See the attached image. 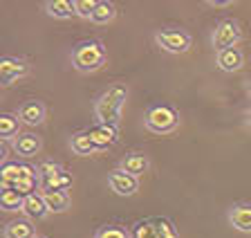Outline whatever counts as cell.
Here are the masks:
<instances>
[{
  "label": "cell",
  "mask_w": 251,
  "mask_h": 238,
  "mask_svg": "<svg viewBox=\"0 0 251 238\" xmlns=\"http://www.w3.org/2000/svg\"><path fill=\"white\" fill-rule=\"evenodd\" d=\"M61 166L58 164H54V162H43V164H38V169H36V173H38V180L41 182H47V180H52L54 175H58L61 173Z\"/></svg>",
  "instance_id": "28"
},
{
  "label": "cell",
  "mask_w": 251,
  "mask_h": 238,
  "mask_svg": "<svg viewBox=\"0 0 251 238\" xmlns=\"http://www.w3.org/2000/svg\"><path fill=\"white\" fill-rule=\"evenodd\" d=\"M38 185H41V182H38V173H36V171L31 169V166H23V175L14 182V185H11V189H16L21 196L27 198V196H31V193L36 191Z\"/></svg>",
  "instance_id": "14"
},
{
  "label": "cell",
  "mask_w": 251,
  "mask_h": 238,
  "mask_svg": "<svg viewBox=\"0 0 251 238\" xmlns=\"http://www.w3.org/2000/svg\"><path fill=\"white\" fill-rule=\"evenodd\" d=\"M18 117H21V122L27 124V126H38L45 119V106H43L41 101H25L21 106V110H18Z\"/></svg>",
  "instance_id": "11"
},
{
  "label": "cell",
  "mask_w": 251,
  "mask_h": 238,
  "mask_svg": "<svg viewBox=\"0 0 251 238\" xmlns=\"http://www.w3.org/2000/svg\"><path fill=\"white\" fill-rule=\"evenodd\" d=\"M36 238H47V236H36Z\"/></svg>",
  "instance_id": "31"
},
{
  "label": "cell",
  "mask_w": 251,
  "mask_h": 238,
  "mask_svg": "<svg viewBox=\"0 0 251 238\" xmlns=\"http://www.w3.org/2000/svg\"><path fill=\"white\" fill-rule=\"evenodd\" d=\"M119 169L124 171V173L135 175V178H137V175L146 173V169H148V159H146V155H141V153H130V155H126V158L121 159Z\"/></svg>",
  "instance_id": "17"
},
{
  "label": "cell",
  "mask_w": 251,
  "mask_h": 238,
  "mask_svg": "<svg viewBox=\"0 0 251 238\" xmlns=\"http://www.w3.org/2000/svg\"><path fill=\"white\" fill-rule=\"evenodd\" d=\"M126 99H128V88L124 83L110 85L108 90L99 97L97 106H94V115H97L99 124L117 126L121 119V108H124Z\"/></svg>",
  "instance_id": "1"
},
{
  "label": "cell",
  "mask_w": 251,
  "mask_h": 238,
  "mask_svg": "<svg viewBox=\"0 0 251 238\" xmlns=\"http://www.w3.org/2000/svg\"><path fill=\"white\" fill-rule=\"evenodd\" d=\"M215 63L222 72H238L245 63V56L238 48H231V50H222V52L215 54Z\"/></svg>",
  "instance_id": "10"
},
{
  "label": "cell",
  "mask_w": 251,
  "mask_h": 238,
  "mask_svg": "<svg viewBox=\"0 0 251 238\" xmlns=\"http://www.w3.org/2000/svg\"><path fill=\"white\" fill-rule=\"evenodd\" d=\"M94 238H130V232H126L124 227H117V225H105L94 234Z\"/></svg>",
  "instance_id": "27"
},
{
  "label": "cell",
  "mask_w": 251,
  "mask_h": 238,
  "mask_svg": "<svg viewBox=\"0 0 251 238\" xmlns=\"http://www.w3.org/2000/svg\"><path fill=\"white\" fill-rule=\"evenodd\" d=\"M117 9L112 2H108V0H99V5H97V9H94L92 14V23H97V25H105V23H110L112 18H115Z\"/></svg>",
  "instance_id": "24"
},
{
  "label": "cell",
  "mask_w": 251,
  "mask_h": 238,
  "mask_svg": "<svg viewBox=\"0 0 251 238\" xmlns=\"http://www.w3.org/2000/svg\"><path fill=\"white\" fill-rule=\"evenodd\" d=\"M72 185V175H68L65 171H61L58 175H54L52 180L41 182V191H65Z\"/></svg>",
  "instance_id": "25"
},
{
  "label": "cell",
  "mask_w": 251,
  "mask_h": 238,
  "mask_svg": "<svg viewBox=\"0 0 251 238\" xmlns=\"http://www.w3.org/2000/svg\"><path fill=\"white\" fill-rule=\"evenodd\" d=\"M108 185L117 196H132V193H137V189H139V182H137L135 175L124 173L121 169L112 171V173L108 175Z\"/></svg>",
  "instance_id": "8"
},
{
  "label": "cell",
  "mask_w": 251,
  "mask_h": 238,
  "mask_svg": "<svg viewBox=\"0 0 251 238\" xmlns=\"http://www.w3.org/2000/svg\"><path fill=\"white\" fill-rule=\"evenodd\" d=\"M43 200H45L47 209H50V213H61L65 212L70 207V193L68 191H41Z\"/></svg>",
  "instance_id": "16"
},
{
  "label": "cell",
  "mask_w": 251,
  "mask_h": 238,
  "mask_svg": "<svg viewBox=\"0 0 251 238\" xmlns=\"http://www.w3.org/2000/svg\"><path fill=\"white\" fill-rule=\"evenodd\" d=\"M23 202H25V196H21L16 189H2V193H0V207L5 212L23 209Z\"/></svg>",
  "instance_id": "22"
},
{
  "label": "cell",
  "mask_w": 251,
  "mask_h": 238,
  "mask_svg": "<svg viewBox=\"0 0 251 238\" xmlns=\"http://www.w3.org/2000/svg\"><path fill=\"white\" fill-rule=\"evenodd\" d=\"M206 5L215 7V9H222V7H231V0H209Z\"/></svg>",
  "instance_id": "29"
},
{
  "label": "cell",
  "mask_w": 251,
  "mask_h": 238,
  "mask_svg": "<svg viewBox=\"0 0 251 238\" xmlns=\"http://www.w3.org/2000/svg\"><path fill=\"white\" fill-rule=\"evenodd\" d=\"M72 151L76 155H92L97 153L99 148H97V144L92 142V137H90V132H76V135H72Z\"/></svg>",
  "instance_id": "20"
},
{
  "label": "cell",
  "mask_w": 251,
  "mask_h": 238,
  "mask_svg": "<svg viewBox=\"0 0 251 238\" xmlns=\"http://www.w3.org/2000/svg\"><path fill=\"white\" fill-rule=\"evenodd\" d=\"M88 132H90V137H92V142L97 144V148H99V151L110 148L112 144H117V139H119V131H117V126L97 124V126H92Z\"/></svg>",
  "instance_id": "9"
},
{
  "label": "cell",
  "mask_w": 251,
  "mask_h": 238,
  "mask_svg": "<svg viewBox=\"0 0 251 238\" xmlns=\"http://www.w3.org/2000/svg\"><path fill=\"white\" fill-rule=\"evenodd\" d=\"M249 119H251V112H249Z\"/></svg>",
  "instance_id": "32"
},
{
  "label": "cell",
  "mask_w": 251,
  "mask_h": 238,
  "mask_svg": "<svg viewBox=\"0 0 251 238\" xmlns=\"http://www.w3.org/2000/svg\"><path fill=\"white\" fill-rule=\"evenodd\" d=\"M23 175V166L16 164V162H5L2 169H0V180H2V189H11L18 178Z\"/></svg>",
  "instance_id": "23"
},
{
  "label": "cell",
  "mask_w": 251,
  "mask_h": 238,
  "mask_svg": "<svg viewBox=\"0 0 251 238\" xmlns=\"http://www.w3.org/2000/svg\"><path fill=\"white\" fill-rule=\"evenodd\" d=\"M27 72H29V65L23 58H14V56L0 58V83L2 85H11L14 81L23 79Z\"/></svg>",
  "instance_id": "7"
},
{
  "label": "cell",
  "mask_w": 251,
  "mask_h": 238,
  "mask_svg": "<svg viewBox=\"0 0 251 238\" xmlns=\"http://www.w3.org/2000/svg\"><path fill=\"white\" fill-rule=\"evenodd\" d=\"M74 5V14H76L78 18H88V21H92V14L94 9H97V0H72Z\"/></svg>",
  "instance_id": "26"
},
{
  "label": "cell",
  "mask_w": 251,
  "mask_h": 238,
  "mask_svg": "<svg viewBox=\"0 0 251 238\" xmlns=\"http://www.w3.org/2000/svg\"><path fill=\"white\" fill-rule=\"evenodd\" d=\"M229 222L238 232L251 234V205H238L229 212Z\"/></svg>",
  "instance_id": "15"
},
{
  "label": "cell",
  "mask_w": 251,
  "mask_h": 238,
  "mask_svg": "<svg viewBox=\"0 0 251 238\" xmlns=\"http://www.w3.org/2000/svg\"><path fill=\"white\" fill-rule=\"evenodd\" d=\"M21 212L25 213L29 220H41V218H45L47 213H50V209H47V205H45L41 193H31V196L25 198Z\"/></svg>",
  "instance_id": "12"
},
{
  "label": "cell",
  "mask_w": 251,
  "mask_h": 238,
  "mask_svg": "<svg viewBox=\"0 0 251 238\" xmlns=\"http://www.w3.org/2000/svg\"><path fill=\"white\" fill-rule=\"evenodd\" d=\"M242 38L240 25L235 21H222L215 25L213 36H211V43H213L215 52H222V50H231L238 45V41Z\"/></svg>",
  "instance_id": "5"
},
{
  "label": "cell",
  "mask_w": 251,
  "mask_h": 238,
  "mask_svg": "<svg viewBox=\"0 0 251 238\" xmlns=\"http://www.w3.org/2000/svg\"><path fill=\"white\" fill-rule=\"evenodd\" d=\"M105 48L97 41H88L76 45V50L72 52V63L78 72H97L99 68L105 65Z\"/></svg>",
  "instance_id": "2"
},
{
  "label": "cell",
  "mask_w": 251,
  "mask_h": 238,
  "mask_svg": "<svg viewBox=\"0 0 251 238\" xmlns=\"http://www.w3.org/2000/svg\"><path fill=\"white\" fill-rule=\"evenodd\" d=\"M14 151L23 158H31V155H36L41 151V139L34 135V132H25V135H18V137L11 142Z\"/></svg>",
  "instance_id": "13"
},
{
  "label": "cell",
  "mask_w": 251,
  "mask_h": 238,
  "mask_svg": "<svg viewBox=\"0 0 251 238\" xmlns=\"http://www.w3.org/2000/svg\"><path fill=\"white\" fill-rule=\"evenodd\" d=\"M155 41L159 48L171 54H182L191 48V36L182 29H162L155 34Z\"/></svg>",
  "instance_id": "6"
},
{
  "label": "cell",
  "mask_w": 251,
  "mask_h": 238,
  "mask_svg": "<svg viewBox=\"0 0 251 238\" xmlns=\"http://www.w3.org/2000/svg\"><path fill=\"white\" fill-rule=\"evenodd\" d=\"M18 131H21V117L9 115V112L0 115V135H2V139H11L14 142L18 137Z\"/></svg>",
  "instance_id": "19"
},
{
  "label": "cell",
  "mask_w": 251,
  "mask_h": 238,
  "mask_svg": "<svg viewBox=\"0 0 251 238\" xmlns=\"http://www.w3.org/2000/svg\"><path fill=\"white\" fill-rule=\"evenodd\" d=\"M5 238H36L29 220H11L5 227Z\"/></svg>",
  "instance_id": "21"
},
{
  "label": "cell",
  "mask_w": 251,
  "mask_h": 238,
  "mask_svg": "<svg viewBox=\"0 0 251 238\" xmlns=\"http://www.w3.org/2000/svg\"><path fill=\"white\" fill-rule=\"evenodd\" d=\"M247 90H249V95H251V83H249V88H247Z\"/></svg>",
  "instance_id": "30"
},
{
  "label": "cell",
  "mask_w": 251,
  "mask_h": 238,
  "mask_svg": "<svg viewBox=\"0 0 251 238\" xmlns=\"http://www.w3.org/2000/svg\"><path fill=\"white\" fill-rule=\"evenodd\" d=\"M130 238H179V234L168 218L152 216L135 222L130 227Z\"/></svg>",
  "instance_id": "3"
},
{
  "label": "cell",
  "mask_w": 251,
  "mask_h": 238,
  "mask_svg": "<svg viewBox=\"0 0 251 238\" xmlns=\"http://www.w3.org/2000/svg\"><path fill=\"white\" fill-rule=\"evenodd\" d=\"M47 16L58 18V21H65V18H72L74 16V5L70 0H50L45 5Z\"/></svg>",
  "instance_id": "18"
},
{
  "label": "cell",
  "mask_w": 251,
  "mask_h": 238,
  "mask_svg": "<svg viewBox=\"0 0 251 238\" xmlns=\"http://www.w3.org/2000/svg\"><path fill=\"white\" fill-rule=\"evenodd\" d=\"M146 128L151 132L157 135H164V132H173L179 124V115L175 112V108L171 106H152L146 112V119H144Z\"/></svg>",
  "instance_id": "4"
}]
</instances>
